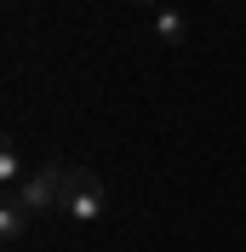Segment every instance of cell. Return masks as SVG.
Segmentation results:
<instances>
[{
    "label": "cell",
    "instance_id": "1",
    "mask_svg": "<svg viewBox=\"0 0 246 252\" xmlns=\"http://www.w3.org/2000/svg\"><path fill=\"white\" fill-rule=\"evenodd\" d=\"M58 218H69V223H97V218H103V178H97L92 166H69Z\"/></svg>",
    "mask_w": 246,
    "mask_h": 252
},
{
    "label": "cell",
    "instance_id": "6",
    "mask_svg": "<svg viewBox=\"0 0 246 252\" xmlns=\"http://www.w3.org/2000/svg\"><path fill=\"white\" fill-rule=\"evenodd\" d=\"M132 6H154V12H160V0H132Z\"/></svg>",
    "mask_w": 246,
    "mask_h": 252
},
{
    "label": "cell",
    "instance_id": "2",
    "mask_svg": "<svg viewBox=\"0 0 246 252\" xmlns=\"http://www.w3.org/2000/svg\"><path fill=\"white\" fill-rule=\"evenodd\" d=\"M63 184H69V166H63V160H40V166H29V178L12 189V201H23L34 218H46V212H58Z\"/></svg>",
    "mask_w": 246,
    "mask_h": 252
},
{
    "label": "cell",
    "instance_id": "5",
    "mask_svg": "<svg viewBox=\"0 0 246 252\" xmlns=\"http://www.w3.org/2000/svg\"><path fill=\"white\" fill-rule=\"evenodd\" d=\"M23 178H29V166H23V155H17V143L0 138V184H6V195H12Z\"/></svg>",
    "mask_w": 246,
    "mask_h": 252
},
{
    "label": "cell",
    "instance_id": "4",
    "mask_svg": "<svg viewBox=\"0 0 246 252\" xmlns=\"http://www.w3.org/2000/svg\"><path fill=\"white\" fill-rule=\"evenodd\" d=\"M184 34H189V23H184L178 6H160V12H154V40H160V46H178Z\"/></svg>",
    "mask_w": 246,
    "mask_h": 252
},
{
    "label": "cell",
    "instance_id": "3",
    "mask_svg": "<svg viewBox=\"0 0 246 252\" xmlns=\"http://www.w3.org/2000/svg\"><path fill=\"white\" fill-rule=\"evenodd\" d=\"M29 223H34V212L23 201H12V195L0 201V241H6V247H17V241L29 235Z\"/></svg>",
    "mask_w": 246,
    "mask_h": 252
}]
</instances>
